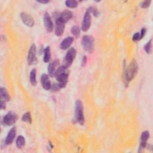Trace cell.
<instances>
[{
	"instance_id": "cb8c5ba5",
	"label": "cell",
	"mask_w": 153,
	"mask_h": 153,
	"mask_svg": "<svg viewBox=\"0 0 153 153\" xmlns=\"http://www.w3.org/2000/svg\"><path fill=\"white\" fill-rule=\"evenodd\" d=\"M65 5L69 8H74L78 6V2L74 0H68L65 1Z\"/></svg>"
},
{
	"instance_id": "1f68e13d",
	"label": "cell",
	"mask_w": 153,
	"mask_h": 153,
	"mask_svg": "<svg viewBox=\"0 0 153 153\" xmlns=\"http://www.w3.org/2000/svg\"><path fill=\"white\" fill-rule=\"evenodd\" d=\"M5 103H6V102L1 100V105H1V109H5Z\"/></svg>"
},
{
	"instance_id": "f1b7e54d",
	"label": "cell",
	"mask_w": 153,
	"mask_h": 153,
	"mask_svg": "<svg viewBox=\"0 0 153 153\" xmlns=\"http://www.w3.org/2000/svg\"><path fill=\"white\" fill-rule=\"evenodd\" d=\"M51 90H52L53 91H56L59 90L61 88L60 87V86H59V85L58 84V83H57V84H56V83H55V84H53V85H51Z\"/></svg>"
},
{
	"instance_id": "3957f363",
	"label": "cell",
	"mask_w": 153,
	"mask_h": 153,
	"mask_svg": "<svg viewBox=\"0 0 153 153\" xmlns=\"http://www.w3.org/2000/svg\"><path fill=\"white\" fill-rule=\"evenodd\" d=\"M75 116L76 121L80 124L84 125L85 122V118L83 111V105L79 99H78L75 102Z\"/></svg>"
},
{
	"instance_id": "ac0fdd59",
	"label": "cell",
	"mask_w": 153,
	"mask_h": 153,
	"mask_svg": "<svg viewBox=\"0 0 153 153\" xmlns=\"http://www.w3.org/2000/svg\"><path fill=\"white\" fill-rule=\"evenodd\" d=\"M0 93H1V100L4 101L5 102L10 100V96L8 94V92L5 88H3V87L1 88Z\"/></svg>"
},
{
	"instance_id": "7402d4cb",
	"label": "cell",
	"mask_w": 153,
	"mask_h": 153,
	"mask_svg": "<svg viewBox=\"0 0 153 153\" xmlns=\"http://www.w3.org/2000/svg\"><path fill=\"white\" fill-rule=\"evenodd\" d=\"M22 120L24 122L30 124L32 123V117L30 112H27L25 113L22 117Z\"/></svg>"
},
{
	"instance_id": "6da1fadb",
	"label": "cell",
	"mask_w": 153,
	"mask_h": 153,
	"mask_svg": "<svg viewBox=\"0 0 153 153\" xmlns=\"http://www.w3.org/2000/svg\"><path fill=\"white\" fill-rule=\"evenodd\" d=\"M138 71V65L135 59L132 61L128 65L127 68H124V84L127 87L128 84L130 82L136 75Z\"/></svg>"
},
{
	"instance_id": "d6986e66",
	"label": "cell",
	"mask_w": 153,
	"mask_h": 153,
	"mask_svg": "<svg viewBox=\"0 0 153 153\" xmlns=\"http://www.w3.org/2000/svg\"><path fill=\"white\" fill-rule=\"evenodd\" d=\"M51 59V52L50 47H47L44 50V57L43 60L45 63H48Z\"/></svg>"
},
{
	"instance_id": "484cf974",
	"label": "cell",
	"mask_w": 153,
	"mask_h": 153,
	"mask_svg": "<svg viewBox=\"0 0 153 153\" xmlns=\"http://www.w3.org/2000/svg\"><path fill=\"white\" fill-rule=\"evenodd\" d=\"M87 10L89 11V13L91 14L92 13L94 16L97 17L99 15V12L98 11V10L94 7H91L87 9Z\"/></svg>"
},
{
	"instance_id": "d6a6232c",
	"label": "cell",
	"mask_w": 153,
	"mask_h": 153,
	"mask_svg": "<svg viewBox=\"0 0 153 153\" xmlns=\"http://www.w3.org/2000/svg\"><path fill=\"white\" fill-rule=\"evenodd\" d=\"M37 2L41 3V4H47L49 2V1L47 0H43V1H37Z\"/></svg>"
},
{
	"instance_id": "9a60e30c",
	"label": "cell",
	"mask_w": 153,
	"mask_h": 153,
	"mask_svg": "<svg viewBox=\"0 0 153 153\" xmlns=\"http://www.w3.org/2000/svg\"><path fill=\"white\" fill-rule=\"evenodd\" d=\"M58 65H59V61L57 60H55L53 62L49 63L48 66L47 71H48V75L50 76L53 77L54 76V74L57 69L56 67L58 66Z\"/></svg>"
},
{
	"instance_id": "4fadbf2b",
	"label": "cell",
	"mask_w": 153,
	"mask_h": 153,
	"mask_svg": "<svg viewBox=\"0 0 153 153\" xmlns=\"http://www.w3.org/2000/svg\"><path fill=\"white\" fill-rule=\"evenodd\" d=\"M41 83L42 87L45 90H48L51 88V82H50V78H49L48 75H47L45 74H42V75L41 76Z\"/></svg>"
},
{
	"instance_id": "f546056e",
	"label": "cell",
	"mask_w": 153,
	"mask_h": 153,
	"mask_svg": "<svg viewBox=\"0 0 153 153\" xmlns=\"http://www.w3.org/2000/svg\"><path fill=\"white\" fill-rule=\"evenodd\" d=\"M146 32V29L145 27H143V28H142V30H141V31H140V38H141V39H142V38L145 36Z\"/></svg>"
},
{
	"instance_id": "83f0119b",
	"label": "cell",
	"mask_w": 153,
	"mask_h": 153,
	"mask_svg": "<svg viewBox=\"0 0 153 153\" xmlns=\"http://www.w3.org/2000/svg\"><path fill=\"white\" fill-rule=\"evenodd\" d=\"M132 39H133V41H134V42H137V41H139L140 39H141L140 33H139V32H136V33L133 35Z\"/></svg>"
},
{
	"instance_id": "277c9868",
	"label": "cell",
	"mask_w": 153,
	"mask_h": 153,
	"mask_svg": "<svg viewBox=\"0 0 153 153\" xmlns=\"http://www.w3.org/2000/svg\"><path fill=\"white\" fill-rule=\"evenodd\" d=\"M82 46L84 50L90 53H92L94 51V38L90 35H84L82 36L81 41Z\"/></svg>"
},
{
	"instance_id": "e0dca14e",
	"label": "cell",
	"mask_w": 153,
	"mask_h": 153,
	"mask_svg": "<svg viewBox=\"0 0 153 153\" xmlns=\"http://www.w3.org/2000/svg\"><path fill=\"white\" fill-rule=\"evenodd\" d=\"M59 17L64 22L66 23L72 17V13L68 10L63 11L59 16Z\"/></svg>"
},
{
	"instance_id": "ba28073f",
	"label": "cell",
	"mask_w": 153,
	"mask_h": 153,
	"mask_svg": "<svg viewBox=\"0 0 153 153\" xmlns=\"http://www.w3.org/2000/svg\"><path fill=\"white\" fill-rule=\"evenodd\" d=\"M36 61V46L35 44H32L27 54V63L28 65H32Z\"/></svg>"
},
{
	"instance_id": "5bb4252c",
	"label": "cell",
	"mask_w": 153,
	"mask_h": 153,
	"mask_svg": "<svg viewBox=\"0 0 153 153\" xmlns=\"http://www.w3.org/2000/svg\"><path fill=\"white\" fill-rule=\"evenodd\" d=\"M16 134V127H13L9 131V132L6 137L5 141L6 145H10L12 143V142H13V140L15 138Z\"/></svg>"
},
{
	"instance_id": "7a4b0ae2",
	"label": "cell",
	"mask_w": 153,
	"mask_h": 153,
	"mask_svg": "<svg viewBox=\"0 0 153 153\" xmlns=\"http://www.w3.org/2000/svg\"><path fill=\"white\" fill-rule=\"evenodd\" d=\"M69 73L68 68L65 66H61L57 68L54 74V76L58 81V84L60 87L64 88L66 85L68 81Z\"/></svg>"
},
{
	"instance_id": "9c48e42d",
	"label": "cell",
	"mask_w": 153,
	"mask_h": 153,
	"mask_svg": "<svg viewBox=\"0 0 153 153\" xmlns=\"http://www.w3.org/2000/svg\"><path fill=\"white\" fill-rule=\"evenodd\" d=\"M90 25H91V15L89 11L87 10L83 18V21H82V27H81L82 30L84 32L87 31L89 29Z\"/></svg>"
},
{
	"instance_id": "4dcf8cb0",
	"label": "cell",
	"mask_w": 153,
	"mask_h": 153,
	"mask_svg": "<svg viewBox=\"0 0 153 153\" xmlns=\"http://www.w3.org/2000/svg\"><path fill=\"white\" fill-rule=\"evenodd\" d=\"M87 63V57L85 56H84L82 60V62H81V66H85V65Z\"/></svg>"
},
{
	"instance_id": "7c38bea8",
	"label": "cell",
	"mask_w": 153,
	"mask_h": 153,
	"mask_svg": "<svg viewBox=\"0 0 153 153\" xmlns=\"http://www.w3.org/2000/svg\"><path fill=\"white\" fill-rule=\"evenodd\" d=\"M149 137V132L147 130L144 131L142 133L140 136V143L139 146V152H141L147 145V140Z\"/></svg>"
},
{
	"instance_id": "603a6c76",
	"label": "cell",
	"mask_w": 153,
	"mask_h": 153,
	"mask_svg": "<svg viewBox=\"0 0 153 153\" xmlns=\"http://www.w3.org/2000/svg\"><path fill=\"white\" fill-rule=\"evenodd\" d=\"M72 35L76 38H78L80 35V28L78 26H74L71 30Z\"/></svg>"
},
{
	"instance_id": "4316f807",
	"label": "cell",
	"mask_w": 153,
	"mask_h": 153,
	"mask_svg": "<svg viewBox=\"0 0 153 153\" xmlns=\"http://www.w3.org/2000/svg\"><path fill=\"white\" fill-rule=\"evenodd\" d=\"M151 3V1H144L140 4V6L142 8H146L149 7Z\"/></svg>"
},
{
	"instance_id": "ffe728a7",
	"label": "cell",
	"mask_w": 153,
	"mask_h": 153,
	"mask_svg": "<svg viewBox=\"0 0 153 153\" xmlns=\"http://www.w3.org/2000/svg\"><path fill=\"white\" fill-rule=\"evenodd\" d=\"M36 71L35 69H32L30 72V82L31 84L33 86H35L36 85Z\"/></svg>"
},
{
	"instance_id": "5b68a950",
	"label": "cell",
	"mask_w": 153,
	"mask_h": 153,
	"mask_svg": "<svg viewBox=\"0 0 153 153\" xmlns=\"http://www.w3.org/2000/svg\"><path fill=\"white\" fill-rule=\"evenodd\" d=\"M76 54V50L74 47L70 48L68 50V51H67V53L65 56L63 66H65L67 68H69L72 65L74 60L75 59Z\"/></svg>"
},
{
	"instance_id": "8992f818",
	"label": "cell",
	"mask_w": 153,
	"mask_h": 153,
	"mask_svg": "<svg viewBox=\"0 0 153 153\" xmlns=\"http://www.w3.org/2000/svg\"><path fill=\"white\" fill-rule=\"evenodd\" d=\"M17 119L18 117L17 114L12 111H10L3 117V123L6 126H11L17 121Z\"/></svg>"
},
{
	"instance_id": "30bf717a",
	"label": "cell",
	"mask_w": 153,
	"mask_h": 153,
	"mask_svg": "<svg viewBox=\"0 0 153 153\" xmlns=\"http://www.w3.org/2000/svg\"><path fill=\"white\" fill-rule=\"evenodd\" d=\"M20 17L22 22L26 26L29 27H32L34 25V20L30 14L25 12H22L20 14Z\"/></svg>"
},
{
	"instance_id": "8fae6325",
	"label": "cell",
	"mask_w": 153,
	"mask_h": 153,
	"mask_svg": "<svg viewBox=\"0 0 153 153\" xmlns=\"http://www.w3.org/2000/svg\"><path fill=\"white\" fill-rule=\"evenodd\" d=\"M44 23L47 32H51L53 30V23L50 14L45 12L44 15Z\"/></svg>"
},
{
	"instance_id": "2e32d148",
	"label": "cell",
	"mask_w": 153,
	"mask_h": 153,
	"mask_svg": "<svg viewBox=\"0 0 153 153\" xmlns=\"http://www.w3.org/2000/svg\"><path fill=\"white\" fill-rule=\"evenodd\" d=\"M74 42V38L72 36H68L65 38L60 43V48L62 50L68 49Z\"/></svg>"
},
{
	"instance_id": "d4e9b609",
	"label": "cell",
	"mask_w": 153,
	"mask_h": 153,
	"mask_svg": "<svg viewBox=\"0 0 153 153\" xmlns=\"http://www.w3.org/2000/svg\"><path fill=\"white\" fill-rule=\"evenodd\" d=\"M144 50L148 54H150L152 50V39H151L144 46Z\"/></svg>"
},
{
	"instance_id": "52a82bcc",
	"label": "cell",
	"mask_w": 153,
	"mask_h": 153,
	"mask_svg": "<svg viewBox=\"0 0 153 153\" xmlns=\"http://www.w3.org/2000/svg\"><path fill=\"white\" fill-rule=\"evenodd\" d=\"M65 23H64L59 17L56 20V24H55V35L57 36H61L65 30Z\"/></svg>"
},
{
	"instance_id": "44dd1931",
	"label": "cell",
	"mask_w": 153,
	"mask_h": 153,
	"mask_svg": "<svg viewBox=\"0 0 153 153\" xmlns=\"http://www.w3.org/2000/svg\"><path fill=\"white\" fill-rule=\"evenodd\" d=\"M16 143L18 148H22L25 143V140L24 137L22 136H19L16 139Z\"/></svg>"
}]
</instances>
